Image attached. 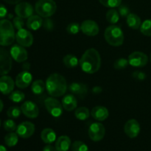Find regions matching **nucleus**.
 Masks as SVG:
<instances>
[{
    "instance_id": "nucleus-45",
    "label": "nucleus",
    "mask_w": 151,
    "mask_h": 151,
    "mask_svg": "<svg viewBox=\"0 0 151 151\" xmlns=\"http://www.w3.org/2000/svg\"><path fill=\"white\" fill-rule=\"evenodd\" d=\"M102 91H103V89H102V88L100 86H94V88H92V92L94 93V94H100Z\"/></svg>"
},
{
    "instance_id": "nucleus-17",
    "label": "nucleus",
    "mask_w": 151,
    "mask_h": 151,
    "mask_svg": "<svg viewBox=\"0 0 151 151\" xmlns=\"http://www.w3.org/2000/svg\"><path fill=\"white\" fill-rule=\"evenodd\" d=\"M32 76L30 72L28 71L24 70L23 72H20L19 75L16 76L15 83L16 86L19 88H26L30 85L32 82Z\"/></svg>"
},
{
    "instance_id": "nucleus-5",
    "label": "nucleus",
    "mask_w": 151,
    "mask_h": 151,
    "mask_svg": "<svg viewBox=\"0 0 151 151\" xmlns=\"http://www.w3.org/2000/svg\"><path fill=\"white\" fill-rule=\"evenodd\" d=\"M35 12L42 18H50L55 14L57 4L54 0H38L35 5Z\"/></svg>"
},
{
    "instance_id": "nucleus-9",
    "label": "nucleus",
    "mask_w": 151,
    "mask_h": 151,
    "mask_svg": "<svg viewBox=\"0 0 151 151\" xmlns=\"http://www.w3.org/2000/svg\"><path fill=\"white\" fill-rule=\"evenodd\" d=\"M128 62L131 66L137 68L144 67L148 62V57L142 52L136 51L128 56Z\"/></svg>"
},
{
    "instance_id": "nucleus-31",
    "label": "nucleus",
    "mask_w": 151,
    "mask_h": 151,
    "mask_svg": "<svg viewBox=\"0 0 151 151\" xmlns=\"http://www.w3.org/2000/svg\"><path fill=\"white\" fill-rule=\"evenodd\" d=\"M140 31L145 36L151 37V19H147L142 23Z\"/></svg>"
},
{
    "instance_id": "nucleus-32",
    "label": "nucleus",
    "mask_w": 151,
    "mask_h": 151,
    "mask_svg": "<svg viewBox=\"0 0 151 151\" xmlns=\"http://www.w3.org/2000/svg\"><path fill=\"white\" fill-rule=\"evenodd\" d=\"M25 98V94L22 91H15L10 94L9 99L13 103H21L23 101Z\"/></svg>"
},
{
    "instance_id": "nucleus-18",
    "label": "nucleus",
    "mask_w": 151,
    "mask_h": 151,
    "mask_svg": "<svg viewBox=\"0 0 151 151\" xmlns=\"http://www.w3.org/2000/svg\"><path fill=\"white\" fill-rule=\"evenodd\" d=\"M15 82L11 77L3 75L0 78V92L3 94H10L13 92L15 86Z\"/></svg>"
},
{
    "instance_id": "nucleus-37",
    "label": "nucleus",
    "mask_w": 151,
    "mask_h": 151,
    "mask_svg": "<svg viewBox=\"0 0 151 151\" xmlns=\"http://www.w3.org/2000/svg\"><path fill=\"white\" fill-rule=\"evenodd\" d=\"M3 128H4L5 131H8V132H13L16 130L17 126H16V122L12 119H7L3 122Z\"/></svg>"
},
{
    "instance_id": "nucleus-7",
    "label": "nucleus",
    "mask_w": 151,
    "mask_h": 151,
    "mask_svg": "<svg viewBox=\"0 0 151 151\" xmlns=\"http://www.w3.org/2000/svg\"><path fill=\"white\" fill-rule=\"evenodd\" d=\"M44 105L47 111L54 117H59L63 114V106L61 103L53 97H48L44 100Z\"/></svg>"
},
{
    "instance_id": "nucleus-44",
    "label": "nucleus",
    "mask_w": 151,
    "mask_h": 151,
    "mask_svg": "<svg viewBox=\"0 0 151 151\" xmlns=\"http://www.w3.org/2000/svg\"><path fill=\"white\" fill-rule=\"evenodd\" d=\"M43 151H57V150H56L55 147H53L52 145L49 144L44 147Z\"/></svg>"
},
{
    "instance_id": "nucleus-16",
    "label": "nucleus",
    "mask_w": 151,
    "mask_h": 151,
    "mask_svg": "<svg viewBox=\"0 0 151 151\" xmlns=\"http://www.w3.org/2000/svg\"><path fill=\"white\" fill-rule=\"evenodd\" d=\"M10 53L12 58L14 59L16 62H19V63L24 62L28 58L27 51L25 50L24 47L19 45V44H14L10 48Z\"/></svg>"
},
{
    "instance_id": "nucleus-33",
    "label": "nucleus",
    "mask_w": 151,
    "mask_h": 151,
    "mask_svg": "<svg viewBox=\"0 0 151 151\" xmlns=\"http://www.w3.org/2000/svg\"><path fill=\"white\" fill-rule=\"evenodd\" d=\"M122 0H99L100 3L109 8H115L122 4Z\"/></svg>"
},
{
    "instance_id": "nucleus-11",
    "label": "nucleus",
    "mask_w": 151,
    "mask_h": 151,
    "mask_svg": "<svg viewBox=\"0 0 151 151\" xmlns=\"http://www.w3.org/2000/svg\"><path fill=\"white\" fill-rule=\"evenodd\" d=\"M16 131L19 137L22 139H28L33 135L35 131V127L33 123L26 121L19 124Z\"/></svg>"
},
{
    "instance_id": "nucleus-3",
    "label": "nucleus",
    "mask_w": 151,
    "mask_h": 151,
    "mask_svg": "<svg viewBox=\"0 0 151 151\" xmlns=\"http://www.w3.org/2000/svg\"><path fill=\"white\" fill-rule=\"evenodd\" d=\"M16 39L15 28L8 19L0 20V46L7 47L14 42Z\"/></svg>"
},
{
    "instance_id": "nucleus-34",
    "label": "nucleus",
    "mask_w": 151,
    "mask_h": 151,
    "mask_svg": "<svg viewBox=\"0 0 151 151\" xmlns=\"http://www.w3.org/2000/svg\"><path fill=\"white\" fill-rule=\"evenodd\" d=\"M21 114H22L21 108L17 107V106H12L7 111V116L10 119H17L20 116Z\"/></svg>"
},
{
    "instance_id": "nucleus-10",
    "label": "nucleus",
    "mask_w": 151,
    "mask_h": 151,
    "mask_svg": "<svg viewBox=\"0 0 151 151\" xmlns=\"http://www.w3.org/2000/svg\"><path fill=\"white\" fill-rule=\"evenodd\" d=\"M16 40L19 45L29 47L33 44V35L29 30L22 28L16 33Z\"/></svg>"
},
{
    "instance_id": "nucleus-21",
    "label": "nucleus",
    "mask_w": 151,
    "mask_h": 151,
    "mask_svg": "<svg viewBox=\"0 0 151 151\" xmlns=\"http://www.w3.org/2000/svg\"><path fill=\"white\" fill-rule=\"evenodd\" d=\"M62 106L67 111H72L76 109L78 106V100L73 94H66L62 99Z\"/></svg>"
},
{
    "instance_id": "nucleus-12",
    "label": "nucleus",
    "mask_w": 151,
    "mask_h": 151,
    "mask_svg": "<svg viewBox=\"0 0 151 151\" xmlns=\"http://www.w3.org/2000/svg\"><path fill=\"white\" fill-rule=\"evenodd\" d=\"M21 110L23 114L30 119L37 118L39 115V109L37 105L32 101H25L21 106Z\"/></svg>"
},
{
    "instance_id": "nucleus-15",
    "label": "nucleus",
    "mask_w": 151,
    "mask_h": 151,
    "mask_svg": "<svg viewBox=\"0 0 151 151\" xmlns=\"http://www.w3.org/2000/svg\"><path fill=\"white\" fill-rule=\"evenodd\" d=\"M83 33L88 36H96L100 32V27L97 22L93 20H85L81 25Z\"/></svg>"
},
{
    "instance_id": "nucleus-46",
    "label": "nucleus",
    "mask_w": 151,
    "mask_h": 151,
    "mask_svg": "<svg viewBox=\"0 0 151 151\" xmlns=\"http://www.w3.org/2000/svg\"><path fill=\"white\" fill-rule=\"evenodd\" d=\"M3 1H5L6 3L10 4H17L18 3L21 2L22 0H3Z\"/></svg>"
},
{
    "instance_id": "nucleus-47",
    "label": "nucleus",
    "mask_w": 151,
    "mask_h": 151,
    "mask_svg": "<svg viewBox=\"0 0 151 151\" xmlns=\"http://www.w3.org/2000/svg\"><path fill=\"white\" fill-rule=\"evenodd\" d=\"M3 108H4V104H3V102L0 100V112H1V111L3 110Z\"/></svg>"
},
{
    "instance_id": "nucleus-50",
    "label": "nucleus",
    "mask_w": 151,
    "mask_h": 151,
    "mask_svg": "<svg viewBox=\"0 0 151 151\" xmlns=\"http://www.w3.org/2000/svg\"><path fill=\"white\" fill-rule=\"evenodd\" d=\"M150 62H151V53H150Z\"/></svg>"
},
{
    "instance_id": "nucleus-23",
    "label": "nucleus",
    "mask_w": 151,
    "mask_h": 151,
    "mask_svg": "<svg viewBox=\"0 0 151 151\" xmlns=\"http://www.w3.org/2000/svg\"><path fill=\"white\" fill-rule=\"evenodd\" d=\"M71 139L67 136H60L55 142V148L57 151H68L70 148Z\"/></svg>"
},
{
    "instance_id": "nucleus-22",
    "label": "nucleus",
    "mask_w": 151,
    "mask_h": 151,
    "mask_svg": "<svg viewBox=\"0 0 151 151\" xmlns=\"http://www.w3.org/2000/svg\"><path fill=\"white\" fill-rule=\"evenodd\" d=\"M43 24V19L38 15H32L27 21V27L31 30H38Z\"/></svg>"
},
{
    "instance_id": "nucleus-13",
    "label": "nucleus",
    "mask_w": 151,
    "mask_h": 151,
    "mask_svg": "<svg viewBox=\"0 0 151 151\" xmlns=\"http://www.w3.org/2000/svg\"><path fill=\"white\" fill-rule=\"evenodd\" d=\"M34 8L32 4L26 2H19L15 7V13L22 19H28L33 15Z\"/></svg>"
},
{
    "instance_id": "nucleus-40",
    "label": "nucleus",
    "mask_w": 151,
    "mask_h": 151,
    "mask_svg": "<svg viewBox=\"0 0 151 151\" xmlns=\"http://www.w3.org/2000/svg\"><path fill=\"white\" fill-rule=\"evenodd\" d=\"M43 27L45 30L47 31H52L54 29V23L52 19H49V18H45L44 21H43Z\"/></svg>"
},
{
    "instance_id": "nucleus-28",
    "label": "nucleus",
    "mask_w": 151,
    "mask_h": 151,
    "mask_svg": "<svg viewBox=\"0 0 151 151\" xmlns=\"http://www.w3.org/2000/svg\"><path fill=\"white\" fill-rule=\"evenodd\" d=\"M19 142V136L16 133L10 132L4 137V142L8 147H14Z\"/></svg>"
},
{
    "instance_id": "nucleus-43",
    "label": "nucleus",
    "mask_w": 151,
    "mask_h": 151,
    "mask_svg": "<svg viewBox=\"0 0 151 151\" xmlns=\"http://www.w3.org/2000/svg\"><path fill=\"white\" fill-rule=\"evenodd\" d=\"M7 15V10L5 6L0 4V19H4Z\"/></svg>"
},
{
    "instance_id": "nucleus-1",
    "label": "nucleus",
    "mask_w": 151,
    "mask_h": 151,
    "mask_svg": "<svg viewBox=\"0 0 151 151\" xmlns=\"http://www.w3.org/2000/svg\"><path fill=\"white\" fill-rule=\"evenodd\" d=\"M79 64L82 70L86 73H96L101 66V57L100 53L94 48L86 50L80 59Z\"/></svg>"
},
{
    "instance_id": "nucleus-29",
    "label": "nucleus",
    "mask_w": 151,
    "mask_h": 151,
    "mask_svg": "<svg viewBox=\"0 0 151 151\" xmlns=\"http://www.w3.org/2000/svg\"><path fill=\"white\" fill-rule=\"evenodd\" d=\"M106 19L111 24H115L119 20V12L114 8H111L106 13Z\"/></svg>"
},
{
    "instance_id": "nucleus-38",
    "label": "nucleus",
    "mask_w": 151,
    "mask_h": 151,
    "mask_svg": "<svg viewBox=\"0 0 151 151\" xmlns=\"http://www.w3.org/2000/svg\"><path fill=\"white\" fill-rule=\"evenodd\" d=\"M80 29H81V26L79 24L76 23V22H72V23L69 24L66 27V31L70 35H76L79 32Z\"/></svg>"
},
{
    "instance_id": "nucleus-30",
    "label": "nucleus",
    "mask_w": 151,
    "mask_h": 151,
    "mask_svg": "<svg viewBox=\"0 0 151 151\" xmlns=\"http://www.w3.org/2000/svg\"><path fill=\"white\" fill-rule=\"evenodd\" d=\"M75 117L79 120H86L89 117L90 112L87 108L80 107L75 110Z\"/></svg>"
},
{
    "instance_id": "nucleus-39",
    "label": "nucleus",
    "mask_w": 151,
    "mask_h": 151,
    "mask_svg": "<svg viewBox=\"0 0 151 151\" xmlns=\"http://www.w3.org/2000/svg\"><path fill=\"white\" fill-rule=\"evenodd\" d=\"M13 24L15 29H21L24 27V19L19 17V16H16L13 19Z\"/></svg>"
},
{
    "instance_id": "nucleus-2",
    "label": "nucleus",
    "mask_w": 151,
    "mask_h": 151,
    "mask_svg": "<svg viewBox=\"0 0 151 151\" xmlns=\"http://www.w3.org/2000/svg\"><path fill=\"white\" fill-rule=\"evenodd\" d=\"M46 88L51 97H61L66 93L67 89L66 79L60 74H52L47 78L46 81Z\"/></svg>"
},
{
    "instance_id": "nucleus-35",
    "label": "nucleus",
    "mask_w": 151,
    "mask_h": 151,
    "mask_svg": "<svg viewBox=\"0 0 151 151\" xmlns=\"http://www.w3.org/2000/svg\"><path fill=\"white\" fill-rule=\"evenodd\" d=\"M128 64H129V62L128 59L122 58L116 60V61L114 63V67L116 70H122V69H125Z\"/></svg>"
},
{
    "instance_id": "nucleus-24",
    "label": "nucleus",
    "mask_w": 151,
    "mask_h": 151,
    "mask_svg": "<svg viewBox=\"0 0 151 151\" xmlns=\"http://www.w3.org/2000/svg\"><path fill=\"white\" fill-rule=\"evenodd\" d=\"M41 138L46 144H52L56 140V134L52 128H44L41 131Z\"/></svg>"
},
{
    "instance_id": "nucleus-25",
    "label": "nucleus",
    "mask_w": 151,
    "mask_h": 151,
    "mask_svg": "<svg viewBox=\"0 0 151 151\" xmlns=\"http://www.w3.org/2000/svg\"><path fill=\"white\" fill-rule=\"evenodd\" d=\"M127 24L133 29H139L142 24V21L139 16L134 13H130L126 17Z\"/></svg>"
},
{
    "instance_id": "nucleus-36",
    "label": "nucleus",
    "mask_w": 151,
    "mask_h": 151,
    "mask_svg": "<svg viewBox=\"0 0 151 151\" xmlns=\"http://www.w3.org/2000/svg\"><path fill=\"white\" fill-rule=\"evenodd\" d=\"M72 151H88V147L83 142L75 141L72 145Z\"/></svg>"
},
{
    "instance_id": "nucleus-19",
    "label": "nucleus",
    "mask_w": 151,
    "mask_h": 151,
    "mask_svg": "<svg viewBox=\"0 0 151 151\" xmlns=\"http://www.w3.org/2000/svg\"><path fill=\"white\" fill-rule=\"evenodd\" d=\"M91 115L96 120L102 122L106 120L109 117V112L107 108L102 106H97L91 109Z\"/></svg>"
},
{
    "instance_id": "nucleus-20",
    "label": "nucleus",
    "mask_w": 151,
    "mask_h": 151,
    "mask_svg": "<svg viewBox=\"0 0 151 151\" xmlns=\"http://www.w3.org/2000/svg\"><path fill=\"white\" fill-rule=\"evenodd\" d=\"M69 90L73 94H76L83 98L88 92V86L82 83H72L69 85Z\"/></svg>"
},
{
    "instance_id": "nucleus-8",
    "label": "nucleus",
    "mask_w": 151,
    "mask_h": 151,
    "mask_svg": "<svg viewBox=\"0 0 151 151\" xmlns=\"http://www.w3.org/2000/svg\"><path fill=\"white\" fill-rule=\"evenodd\" d=\"M88 137L92 141L100 142L104 138L106 128L100 122H94L88 128Z\"/></svg>"
},
{
    "instance_id": "nucleus-26",
    "label": "nucleus",
    "mask_w": 151,
    "mask_h": 151,
    "mask_svg": "<svg viewBox=\"0 0 151 151\" xmlns=\"http://www.w3.org/2000/svg\"><path fill=\"white\" fill-rule=\"evenodd\" d=\"M63 63L67 68H75L79 64V60L74 55H66L63 58Z\"/></svg>"
},
{
    "instance_id": "nucleus-4",
    "label": "nucleus",
    "mask_w": 151,
    "mask_h": 151,
    "mask_svg": "<svg viewBox=\"0 0 151 151\" xmlns=\"http://www.w3.org/2000/svg\"><path fill=\"white\" fill-rule=\"evenodd\" d=\"M104 38L109 44L113 47H119L124 43V33L119 27L111 25L104 32Z\"/></svg>"
},
{
    "instance_id": "nucleus-14",
    "label": "nucleus",
    "mask_w": 151,
    "mask_h": 151,
    "mask_svg": "<svg viewBox=\"0 0 151 151\" xmlns=\"http://www.w3.org/2000/svg\"><path fill=\"white\" fill-rule=\"evenodd\" d=\"M124 131L129 138L134 139L138 137L141 131V127L137 119H131L127 121L125 124Z\"/></svg>"
},
{
    "instance_id": "nucleus-49",
    "label": "nucleus",
    "mask_w": 151,
    "mask_h": 151,
    "mask_svg": "<svg viewBox=\"0 0 151 151\" xmlns=\"http://www.w3.org/2000/svg\"><path fill=\"white\" fill-rule=\"evenodd\" d=\"M0 127H1V119H0Z\"/></svg>"
},
{
    "instance_id": "nucleus-41",
    "label": "nucleus",
    "mask_w": 151,
    "mask_h": 151,
    "mask_svg": "<svg viewBox=\"0 0 151 151\" xmlns=\"http://www.w3.org/2000/svg\"><path fill=\"white\" fill-rule=\"evenodd\" d=\"M118 12L119 13V16H122V17H127L131 13L129 7L126 5H124V4H121L120 6H119Z\"/></svg>"
},
{
    "instance_id": "nucleus-6",
    "label": "nucleus",
    "mask_w": 151,
    "mask_h": 151,
    "mask_svg": "<svg viewBox=\"0 0 151 151\" xmlns=\"http://www.w3.org/2000/svg\"><path fill=\"white\" fill-rule=\"evenodd\" d=\"M12 65L13 62L10 53L0 47V76L8 74L12 69Z\"/></svg>"
},
{
    "instance_id": "nucleus-27",
    "label": "nucleus",
    "mask_w": 151,
    "mask_h": 151,
    "mask_svg": "<svg viewBox=\"0 0 151 151\" xmlns=\"http://www.w3.org/2000/svg\"><path fill=\"white\" fill-rule=\"evenodd\" d=\"M46 88V83L42 80H36L32 84L31 89L33 94H41L44 91Z\"/></svg>"
},
{
    "instance_id": "nucleus-48",
    "label": "nucleus",
    "mask_w": 151,
    "mask_h": 151,
    "mask_svg": "<svg viewBox=\"0 0 151 151\" xmlns=\"http://www.w3.org/2000/svg\"><path fill=\"white\" fill-rule=\"evenodd\" d=\"M0 151H7V149H6V147L4 146L0 145Z\"/></svg>"
},
{
    "instance_id": "nucleus-42",
    "label": "nucleus",
    "mask_w": 151,
    "mask_h": 151,
    "mask_svg": "<svg viewBox=\"0 0 151 151\" xmlns=\"http://www.w3.org/2000/svg\"><path fill=\"white\" fill-rule=\"evenodd\" d=\"M132 75L133 78L138 80V81H144L146 78L145 73H144L143 72H141V71H135V72H133Z\"/></svg>"
}]
</instances>
